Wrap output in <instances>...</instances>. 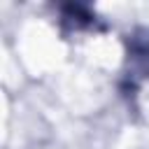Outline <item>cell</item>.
Instances as JSON below:
<instances>
[{
	"label": "cell",
	"instance_id": "cell-1",
	"mask_svg": "<svg viewBox=\"0 0 149 149\" xmlns=\"http://www.w3.org/2000/svg\"><path fill=\"white\" fill-rule=\"evenodd\" d=\"M128 72L126 79L135 88L144 77H149V30H137L128 40Z\"/></svg>",
	"mask_w": 149,
	"mask_h": 149
}]
</instances>
